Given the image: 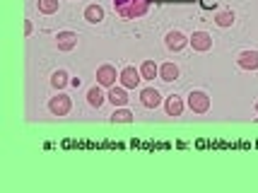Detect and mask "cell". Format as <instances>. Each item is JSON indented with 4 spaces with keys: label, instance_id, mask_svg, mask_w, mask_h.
Instances as JSON below:
<instances>
[{
    "label": "cell",
    "instance_id": "obj_5",
    "mask_svg": "<svg viewBox=\"0 0 258 193\" xmlns=\"http://www.w3.org/2000/svg\"><path fill=\"white\" fill-rule=\"evenodd\" d=\"M118 75H121V73H116L113 66H101V68L97 70V82H99L101 87H113Z\"/></svg>",
    "mask_w": 258,
    "mask_h": 193
},
{
    "label": "cell",
    "instance_id": "obj_6",
    "mask_svg": "<svg viewBox=\"0 0 258 193\" xmlns=\"http://www.w3.org/2000/svg\"><path fill=\"white\" fill-rule=\"evenodd\" d=\"M188 44L193 46V51H210L213 48V36L208 34V32H193Z\"/></svg>",
    "mask_w": 258,
    "mask_h": 193
},
{
    "label": "cell",
    "instance_id": "obj_20",
    "mask_svg": "<svg viewBox=\"0 0 258 193\" xmlns=\"http://www.w3.org/2000/svg\"><path fill=\"white\" fill-rule=\"evenodd\" d=\"M215 22H217V27H232V24H234V12L232 10L220 12V15L215 17Z\"/></svg>",
    "mask_w": 258,
    "mask_h": 193
},
{
    "label": "cell",
    "instance_id": "obj_3",
    "mask_svg": "<svg viewBox=\"0 0 258 193\" xmlns=\"http://www.w3.org/2000/svg\"><path fill=\"white\" fill-rule=\"evenodd\" d=\"M48 109H51L53 116H68L70 109H73V102H70L68 94H58V97H53V99L48 102Z\"/></svg>",
    "mask_w": 258,
    "mask_h": 193
},
{
    "label": "cell",
    "instance_id": "obj_23",
    "mask_svg": "<svg viewBox=\"0 0 258 193\" xmlns=\"http://www.w3.org/2000/svg\"><path fill=\"white\" fill-rule=\"evenodd\" d=\"M256 111H258V102H256Z\"/></svg>",
    "mask_w": 258,
    "mask_h": 193
},
{
    "label": "cell",
    "instance_id": "obj_22",
    "mask_svg": "<svg viewBox=\"0 0 258 193\" xmlns=\"http://www.w3.org/2000/svg\"><path fill=\"white\" fill-rule=\"evenodd\" d=\"M34 32V27H32V22H29V20H27V22H24V34L29 36Z\"/></svg>",
    "mask_w": 258,
    "mask_h": 193
},
{
    "label": "cell",
    "instance_id": "obj_11",
    "mask_svg": "<svg viewBox=\"0 0 258 193\" xmlns=\"http://www.w3.org/2000/svg\"><path fill=\"white\" fill-rule=\"evenodd\" d=\"M106 97H109V102H111L113 106H125V104H128L125 87H116V85H113V87H109V94H106Z\"/></svg>",
    "mask_w": 258,
    "mask_h": 193
},
{
    "label": "cell",
    "instance_id": "obj_1",
    "mask_svg": "<svg viewBox=\"0 0 258 193\" xmlns=\"http://www.w3.org/2000/svg\"><path fill=\"white\" fill-rule=\"evenodd\" d=\"M152 0H113V10L121 20H140L150 10Z\"/></svg>",
    "mask_w": 258,
    "mask_h": 193
},
{
    "label": "cell",
    "instance_id": "obj_13",
    "mask_svg": "<svg viewBox=\"0 0 258 193\" xmlns=\"http://www.w3.org/2000/svg\"><path fill=\"white\" fill-rule=\"evenodd\" d=\"M159 78L164 80V82H174V80L179 78V68L174 63H164V66H159Z\"/></svg>",
    "mask_w": 258,
    "mask_h": 193
},
{
    "label": "cell",
    "instance_id": "obj_14",
    "mask_svg": "<svg viewBox=\"0 0 258 193\" xmlns=\"http://www.w3.org/2000/svg\"><path fill=\"white\" fill-rule=\"evenodd\" d=\"M167 114L169 116H181L183 114V102H181V97L176 94H171L167 99Z\"/></svg>",
    "mask_w": 258,
    "mask_h": 193
},
{
    "label": "cell",
    "instance_id": "obj_8",
    "mask_svg": "<svg viewBox=\"0 0 258 193\" xmlns=\"http://www.w3.org/2000/svg\"><path fill=\"white\" fill-rule=\"evenodd\" d=\"M236 63L244 70H258V51H241Z\"/></svg>",
    "mask_w": 258,
    "mask_h": 193
},
{
    "label": "cell",
    "instance_id": "obj_4",
    "mask_svg": "<svg viewBox=\"0 0 258 193\" xmlns=\"http://www.w3.org/2000/svg\"><path fill=\"white\" fill-rule=\"evenodd\" d=\"M118 80H121V85H123L125 90H135V87L140 85V80H143V75H140V70H135L133 66H128V68L121 70V75H118Z\"/></svg>",
    "mask_w": 258,
    "mask_h": 193
},
{
    "label": "cell",
    "instance_id": "obj_12",
    "mask_svg": "<svg viewBox=\"0 0 258 193\" xmlns=\"http://www.w3.org/2000/svg\"><path fill=\"white\" fill-rule=\"evenodd\" d=\"M85 20L92 24H99L104 20V8L101 5H87L85 8Z\"/></svg>",
    "mask_w": 258,
    "mask_h": 193
},
{
    "label": "cell",
    "instance_id": "obj_2",
    "mask_svg": "<svg viewBox=\"0 0 258 193\" xmlns=\"http://www.w3.org/2000/svg\"><path fill=\"white\" fill-rule=\"evenodd\" d=\"M188 106H191L193 114H205L208 109H210V97L201 90H193L188 94Z\"/></svg>",
    "mask_w": 258,
    "mask_h": 193
},
{
    "label": "cell",
    "instance_id": "obj_10",
    "mask_svg": "<svg viewBox=\"0 0 258 193\" xmlns=\"http://www.w3.org/2000/svg\"><path fill=\"white\" fill-rule=\"evenodd\" d=\"M186 44H188V39L181 34L179 29H174V32H169L167 34V48L169 51H181Z\"/></svg>",
    "mask_w": 258,
    "mask_h": 193
},
{
    "label": "cell",
    "instance_id": "obj_17",
    "mask_svg": "<svg viewBox=\"0 0 258 193\" xmlns=\"http://www.w3.org/2000/svg\"><path fill=\"white\" fill-rule=\"evenodd\" d=\"M111 121L113 123H131V121H133V114H131L128 109H116L111 114Z\"/></svg>",
    "mask_w": 258,
    "mask_h": 193
},
{
    "label": "cell",
    "instance_id": "obj_16",
    "mask_svg": "<svg viewBox=\"0 0 258 193\" xmlns=\"http://www.w3.org/2000/svg\"><path fill=\"white\" fill-rule=\"evenodd\" d=\"M140 75H143V80H155V78H159V68L155 66V60H145V63L140 66Z\"/></svg>",
    "mask_w": 258,
    "mask_h": 193
},
{
    "label": "cell",
    "instance_id": "obj_21",
    "mask_svg": "<svg viewBox=\"0 0 258 193\" xmlns=\"http://www.w3.org/2000/svg\"><path fill=\"white\" fill-rule=\"evenodd\" d=\"M201 8H205V10H213V8H217V0H201Z\"/></svg>",
    "mask_w": 258,
    "mask_h": 193
},
{
    "label": "cell",
    "instance_id": "obj_9",
    "mask_svg": "<svg viewBox=\"0 0 258 193\" xmlns=\"http://www.w3.org/2000/svg\"><path fill=\"white\" fill-rule=\"evenodd\" d=\"M56 44L60 51H73L75 46H78V34L75 32H60L56 36Z\"/></svg>",
    "mask_w": 258,
    "mask_h": 193
},
{
    "label": "cell",
    "instance_id": "obj_18",
    "mask_svg": "<svg viewBox=\"0 0 258 193\" xmlns=\"http://www.w3.org/2000/svg\"><path fill=\"white\" fill-rule=\"evenodd\" d=\"M36 5H39V12H41V15H53V12H58V0H39Z\"/></svg>",
    "mask_w": 258,
    "mask_h": 193
},
{
    "label": "cell",
    "instance_id": "obj_15",
    "mask_svg": "<svg viewBox=\"0 0 258 193\" xmlns=\"http://www.w3.org/2000/svg\"><path fill=\"white\" fill-rule=\"evenodd\" d=\"M104 92H101V85H97V87H92L90 92H87V102H90V106H94V109H99L101 104H104Z\"/></svg>",
    "mask_w": 258,
    "mask_h": 193
},
{
    "label": "cell",
    "instance_id": "obj_7",
    "mask_svg": "<svg viewBox=\"0 0 258 193\" xmlns=\"http://www.w3.org/2000/svg\"><path fill=\"white\" fill-rule=\"evenodd\" d=\"M140 102L145 109H157L159 104H162V94L157 90H152V87H147V90L140 92Z\"/></svg>",
    "mask_w": 258,
    "mask_h": 193
},
{
    "label": "cell",
    "instance_id": "obj_19",
    "mask_svg": "<svg viewBox=\"0 0 258 193\" xmlns=\"http://www.w3.org/2000/svg\"><path fill=\"white\" fill-rule=\"evenodd\" d=\"M68 82H70V80H68V73H63V70H56V73L51 75V85H53L56 90H63Z\"/></svg>",
    "mask_w": 258,
    "mask_h": 193
}]
</instances>
